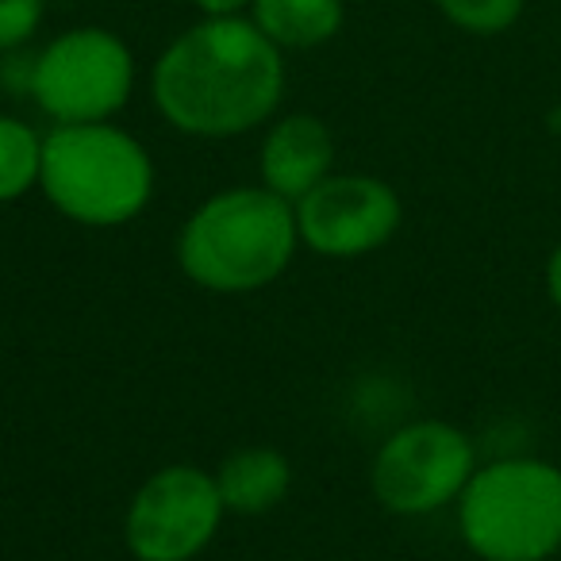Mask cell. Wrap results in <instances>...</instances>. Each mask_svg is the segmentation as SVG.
I'll return each mask as SVG.
<instances>
[{
	"mask_svg": "<svg viewBox=\"0 0 561 561\" xmlns=\"http://www.w3.org/2000/svg\"><path fill=\"white\" fill-rule=\"evenodd\" d=\"M443 20H450L458 32L466 35H504L519 24L523 9H527V0H431Z\"/></svg>",
	"mask_w": 561,
	"mask_h": 561,
	"instance_id": "cell-13",
	"label": "cell"
},
{
	"mask_svg": "<svg viewBox=\"0 0 561 561\" xmlns=\"http://www.w3.org/2000/svg\"><path fill=\"white\" fill-rule=\"evenodd\" d=\"M550 131H553V135H561V104L550 112Z\"/></svg>",
	"mask_w": 561,
	"mask_h": 561,
	"instance_id": "cell-17",
	"label": "cell"
},
{
	"mask_svg": "<svg viewBox=\"0 0 561 561\" xmlns=\"http://www.w3.org/2000/svg\"><path fill=\"white\" fill-rule=\"evenodd\" d=\"M466 546L484 561H546L561 546V469L504 458L473 469L458 496Z\"/></svg>",
	"mask_w": 561,
	"mask_h": 561,
	"instance_id": "cell-4",
	"label": "cell"
},
{
	"mask_svg": "<svg viewBox=\"0 0 561 561\" xmlns=\"http://www.w3.org/2000/svg\"><path fill=\"white\" fill-rule=\"evenodd\" d=\"M135 93V55L108 27H70L35 55L32 101L55 124H104Z\"/></svg>",
	"mask_w": 561,
	"mask_h": 561,
	"instance_id": "cell-5",
	"label": "cell"
},
{
	"mask_svg": "<svg viewBox=\"0 0 561 561\" xmlns=\"http://www.w3.org/2000/svg\"><path fill=\"white\" fill-rule=\"evenodd\" d=\"M47 20V0H0V55L24 50Z\"/></svg>",
	"mask_w": 561,
	"mask_h": 561,
	"instance_id": "cell-14",
	"label": "cell"
},
{
	"mask_svg": "<svg viewBox=\"0 0 561 561\" xmlns=\"http://www.w3.org/2000/svg\"><path fill=\"white\" fill-rule=\"evenodd\" d=\"M39 185L73 224L119 227L147 208L154 162L147 147L112 119L55 124V131L43 135Z\"/></svg>",
	"mask_w": 561,
	"mask_h": 561,
	"instance_id": "cell-3",
	"label": "cell"
},
{
	"mask_svg": "<svg viewBox=\"0 0 561 561\" xmlns=\"http://www.w3.org/2000/svg\"><path fill=\"white\" fill-rule=\"evenodd\" d=\"M297 231L323 257H358L385 247L400 227V196L381 178L331 173L297 204Z\"/></svg>",
	"mask_w": 561,
	"mask_h": 561,
	"instance_id": "cell-8",
	"label": "cell"
},
{
	"mask_svg": "<svg viewBox=\"0 0 561 561\" xmlns=\"http://www.w3.org/2000/svg\"><path fill=\"white\" fill-rule=\"evenodd\" d=\"M546 289H550V300L558 305L561 312V247L550 254V262H546Z\"/></svg>",
	"mask_w": 561,
	"mask_h": 561,
	"instance_id": "cell-16",
	"label": "cell"
},
{
	"mask_svg": "<svg viewBox=\"0 0 561 561\" xmlns=\"http://www.w3.org/2000/svg\"><path fill=\"white\" fill-rule=\"evenodd\" d=\"M224 512L216 473L196 466H165L142 481L127 507V550L139 561H188L211 542Z\"/></svg>",
	"mask_w": 561,
	"mask_h": 561,
	"instance_id": "cell-7",
	"label": "cell"
},
{
	"mask_svg": "<svg viewBox=\"0 0 561 561\" xmlns=\"http://www.w3.org/2000/svg\"><path fill=\"white\" fill-rule=\"evenodd\" d=\"M250 4L254 0H193V9L201 16H242V12H250Z\"/></svg>",
	"mask_w": 561,
	"mask_h": 561,
	"instance_id": "cell-15",
	"label": "cell"
},
{
	"mask_svg": "<svg viewBox=\"0 0 561 561\" xmlns=\"http://www.w3.org/2000/svg\"><path fill=\"white\" fill-rule=\"evenodd\" d=\"M43 139L16 116H0V204H12L39 185Z\"/></svg>",
	"mask_w": 561,
	"mask_h": 561,
	"instance_id": "cell-12",
	"label": "cell"
},
{
	"mask_svg": "<svg viewBox=\"0 0 561 561\" xmlns=\"http://www.w3.org/2000/svg\"><path fill=\"white\" fill-rule=\"evenodd\" d=\"M293 484V469L285 454L270 446H242L227 454L224 466L216 469V489L227 512L234 515H262L285 500Z\"/></svg>",
	"mask_w": 561,
	"mask_h": 561,
	"instance_id": "cell-10",
	"label": "cell"
},
{
	"mask_svg": "<svg viewBox=\"0 0 561 561\" xmlns=\"http://www.w3.org/2000/svg\"><path fill=\"white\" fill-rule=\"evenodd\" d=\"M297 208L257 188H224L188 216L178 239L185 277L211 293H254L285 273L297 254Z\"/></svg>",
	"mask_w": 561,
	"mask_h": 561,
	"instance_id": "cell-2",
	"label": "cell"
},
{
	"mask_svg": "<svg viewBox=\"0 0 561 561\" xmlns=\"http://www.w3.org/2000/svg\"><path fill=\"white\" fill-rule=\"evenodd\" d=\"M250 20L280 50H316L343 32V0H254Z\"/></svg>",
	"mask_w": 561,
	"mask_h": 561,
	"instance_id": "cell-11",
	"label": "cell"
},
{
	"mask_svg": "<svg viewBox=\"0 0 561 561\" xmlns=\"http://www.w3.org/2000/svg\"><path fill=\"white\" fill-rule=\"evenodd\" d=\"M473 477V443L443 420L400 427L374 458V496L397 515H427L461 496Z\"/></svg>",
	"mask_w": 561,
	"mask_h": 561,
	"instance_id": "cell-6",
	"label": "cell"
},
{
	"mask_svg": "<svg viewBox=\"0 0 561 561\" xmlns=\"http://www.w3.org/2000/svg\"><path fill=\"white\" fill-rule=\"evenodd\" d=\"M150 96L181 135L234 139L277 112L285 96V58L254 20L201 16L158 55Z\"/></svg>",
	"mask_w": 561,
	"mask_h": 561,
	"instance_id": "cell-1",
	"label": "cell"
},
{
	"mask_svg": "<svg viewBox=\"0 0 561 561\" xmlns=\"http://www.w3.org/2000/svg\"><path fill=\"white\" fill-rule=\"evenodd\" d=\"M331 165H335V135L320 116L308 112L280 116L257 150L262 185L293 204L312 193L323 178H331Z\"/></svg>",
	"mask_w": 561,
	"mask_h": 561,
	"instance_id": "cell-9",
	"label": "cell"
}]
</instances>
